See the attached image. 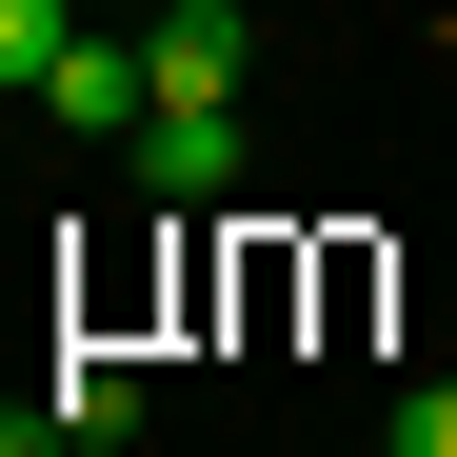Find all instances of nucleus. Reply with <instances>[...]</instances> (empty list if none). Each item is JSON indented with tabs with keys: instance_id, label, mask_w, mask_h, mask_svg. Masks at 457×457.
<instances>
[{
	"instance_id": "obj_1",
	"label": "nucleus",
	"mask_w": 457,
	"mask_h": 457,
	"mask_svg": "<svg viewBox=\"0 0 457 457\" xmlns=\"http://www.w3.org/2000/svg\"><path fill=\"white\" fill-rule=\"evenodd\" d=\"M40 120L60 139H139V120H160V60H139V40H60L40 60Z\"/></svg>"
},
{
	"instance_id": "obj_2",
	"label": "nucleus",
	"mask_w": 457,
	"mask_h": 457,
	"mask_svg": "<svg viewBox=\"0 0 457 457\" xmlns=\"http://www.w3.org/2000/svg\"><path fill=\"white\" fill-rule=\"evenodd\" d=\"M139 60H160V100H239V0H160V21H139Z\"/></svg>"
},
{
	"instance_id": "obj_3",
	"label": "nucleus",
	"mask_w": 457,
	"mask_h": 457,
	"mask_svg": "<svg viewBox=\"0 0 457 457\" xmlns=\"http://www.w3.org/2000/svg\"><path fill=\"white\" fill-rule=\"evenodd\" d=\"M139 179H160V199H219V179H239V100H160V120H139Z\"/></svg>"
},
{
	"instance_id": "obj_4",
	"label": "nucleus",
	"mask_w": 457,
	"mask_h": 457,
	"mask_svg": "<svg viewBox=\"0 0 457 457\" xmlns=\"http://www.w3.org/2000/svg\"><path fill=\"white\" fill-rule=\"evenodd\" d=\"M40 418L80 437V457H100V437H139V358H60V398H40Z\"/></svg>"
},
{
	"instance_id": "obj_5",
	"label": "nucleus",
	"mask_w": 457,
	"mask_h": 457,
	"mask_svg": "<svg viewBox=\"0 0 457 457\" xmlns=\"http://www.w3.org/2000/svg\"><path fill=\"white\" fill-rule=\"evenodd\" d=\"M80 40V0H0V100H40V60Z\"/></svg>"
},
{
	"instance_id": "obj_6",
	"label": "nucleus",
	"mask_w": 457,
	"mask_h": 457,
	"mask_svg": "<svg viewBox=\"0 0 457 457\" xmlns=\"http://www.w3.org/2000/svg\"><path fill=\"white\" fill-rule=\"evenodd\" d=\"M398 457H457V378H418V398H398Z\"/></svg>"
},
{
	"instance_id": "obj_7",
	"label": "nucleus",
	"mask_w": 457,
	"mask_h": 457,
	"mask_svg": "<svg viewBox=\"0 0 457 457\" xmlns=\"http://www.w3.org/2000/svg\"><path fill=\"white\" fill-rule=\"evenodd\" d=\"M120 21H160V0H120Z\"/></svg>"
}]
</instances>
